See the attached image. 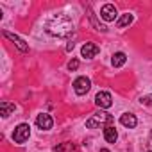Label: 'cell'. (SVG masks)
<instances>
[{
  "mask_svg": "<svg viewBox=\"0 0 152 152\" xmlns=\"http://www.w3.org/2000/svg\"><path fill=\"white\" fill-rule=\"evenodd\" d=\"M77 68H79V61H77V59H72V61L68 63V70L73 72V70H77Z\"/></svg>",
  "mask_w": 152,
  "mask_h": 152,
  "instance_id": "16",
  "label": "cell"
},
{
  "mask_svg": "<svg viewBox=\"0 0 152 152\" xmlns=\"http://www.w3.org/2000/svg\"><path fill=\"white\" fill-rule=\"evenodd\" d=\"M36 124H38V127L39 129H43V131H48V129H52V125H54V120H52V116L50 115H38V118H36Z\"/></svg>",
  "mask_w": 152,
  "mask_h": 152,
  "instance_id": "8",
  "label": "cell"
},
{
  "mask_svg": "<svg viewBox=\"0 0 152 152\" xmlns=\"http://www.w3.org/2000/svg\"><path fill=\"white\" fill-rule=\"evenodd\" d=\"M131 23H132V15L127 13V15H122V18L116 22V27H118V29H124V27H127V25H131Z\"/></svg>",
  "mask_w": 152,
  "mask_h": 152,
  "instance_id": "14",
  "label": "cell"
},
{
  "mask_svg": "<svg viewBox=\"0 0 152 152\" xmlns=\"http://www.w3.org/2000/svg\"><path fill=\"white\" fill-rule=\"evenodd\" d=\"M125 61H127V56H125L124 52H116V54H113V59H111V63H113V66H115V68H120V66H124V64H125Z\"/></svg>",
  "mask_w": 152,
  "mask_h": 152,
  "instance_id": "12",
  "label": "cell"
},
{
  "mask_svg": "<svg viewBox=\"0 0 152 152\" xmlns=\"http://www.w3.org/2000/svg\"><path fill=\"white\" fill-rule=\"evenodd\" d=\"M141 104H145V106H152V95L141 97Z\"/></svg>",
  "mask_w": 152,
  "mask_h": 152,
  "instance_id": "17",
  "label": "cell"
},
{
  "mask_svg": "<svg viewBox=\"0 0 152 152\" xmlns=\"http://www.w3.org/2000/svg\"><path fill=\"white\" fill-rule=\"evenodd\" d=\"M29 136H31V127H29V124H20V125L15 129V132H13V140H15L16 143H25V141L29 140Z\"/></svg>",
  "mask_w": 152,
  "mask_h": 152,
  "instance_id": "3",
  "label": "cell"
},
{
  "mask_svg": "<svg viewBox=\"0 0 152 152\" xmlns=\"http://www.w3.org/2000/svg\"><path fill=\"white\" fill-rule=\"evenodd\" d=\"M0 111H2V116L6 118V116H9L13 111H15V104H11V102H0Z\"/></svg>",
  "mask_w": 152,
  "mask_h": 152,
  "instance_id": "13",
  "label": "cell"
},
{
  "mask_svg": "<svg viewBox=\"0 0 152 152\" xmlns=\"http://www.w3.org/2000/svg\"><path fill=\"white\" fill-rule=\"evenodd\" d=\"M120 124H122V125H125L127 129H134V127H136V124H138V120H136V116H134V115L125 113V115H122V116H120Z\"/></svg>",
  "mask_w": 152,
  "mask_h": 152,
  "instance_id": "10",
  "label": "cell"
},
{
  "mask_svg": "<svg viewBox=\"0 0 152 152\" xmlns=\"http://www.w3.org/2000/svg\"><path fill=\"white\" fill-rule=\"evenodd\" d=\"M2 34H4L9 41H13V43L18 47V50H20V52H29V47L25 45V41H23V39H20L16 34H13V32H9V31H4Z\"/></svg>",
  "mask_w": 152,
  "mask_h": 152,
  "instance_id": "6",
  "label": "cell"
},
{
  "mask_svg": "<svg viewBox=\"0 0 152 152\" xmlns=\"http://www.w3.org/2000/svg\"><path fill=\"white\" fill-rule=\"evenodd\" d=\"M100 16H102L106 22H113V20L116 18V7H115L113 4H106V6H102V9H100Z\"/></svg>",
  "mask_w": 152,
  "mask_h": 152,
  "instance_id": "7",
  "label": "cell"
},
{
  "mask_svg": "<svg viewBox=\"0 0 152 152\" xmlns=\"http://www.w3.org/2000/svg\"><path fill=\"white\" fill-rule=\"evenodd\" d=\"M81 54H83V57L91 59V57H95V56L99 54V47H97L95 43H84L83 48H81Z\"/></svg>",
  "mask_w": 152,
  "mask_h": 152,
  "instance_id": "9",
  "label": "cell"
},
{
  "mask_svg": "<svg viewBox=\"0 0 152 152\" xmlns=\"http://www.w3.org/2000/svg\"><path fill=\"white\" fill-rule=\"evenodd\" d=\"M104 138H106V141H107V143H115V141H116V138H118L116 129H115L113 125H107V127L104 129Z\"/></svg>",
  "mask_w": 152,
  "mask_h": 152,
  "instance_id": "11",
  "label": "cell"
},
{
  "mask_svg": "<svg viewBox=\"0 0 152 152\" xmlns=\"http://www.w3.org/2000/svg\"><path fill=\"white\" fill-rule=\"evenodd\" d=\"M73 47H75V45H73V43H72V41H70V43H68V45H66V50H68V52H72V50H73Z\"/></svg>",
  "mask_w": 152,
  "mask_h": 152,
  "instance_id": "18",
  "label": "cell"
},
{
  "mask_svg": "<svg viewBox=\"0 0 152 152\" xmlns=\"http://www.w3.org/2000/svg\"><path fill=\"white\" fill-rule=\"evenodd\" d=\"M95 104H97L99 107H102V109L111 107V106H113V97H111V93H109V91H99L97 97H95Z\"/></svg>",
  "mask_w": 152,
  "mask_h": 152,
  "instance_id": "5",
  "label": "cell"
},
{
  "mask_svg": "<svg viewBox=\"0 0 152 152\" xmlns=\"http://www.w3.org/2000/svg\"><path fill=\"white\" fill-rule=\"evenodd\" d=\"M111 122H113V116L100 111V113H97V115H93L91 118L86 120V127L88 129H97V127H100L104 124H111Z\"/></svg>",
  "mask_w": 152,
  "mask_h": 152,
  "instance_id": "2",
  "label": "cell"
},
{
  "mask_svg": "<svg viewBox=\"0 0 152 152\" xmlns=\"http://www.w3.org/2000/svg\"><path fill=\"white\" fill-rule=\"evenodd\" d=\"M47 32H50L57 38H66L73 32V23L66 15H56L52 20H48Z\"/></svg>",
  "mask_w": 152,
  "mask_h": 152,
  "instance_id": "1",
  "label": "cell"
},
{
  "mask_svg": "<svg viewBox=\"0 0 152 152\" xmlns=\"http://www.w3.org/2000/svg\"><path fill=\"white\" fill-rule=\"evenodd\" d=\"M99 152H109V150H107V148H100Z\"/></svg>",
  "mask_w": 152,
  "mask_h": 152,
  "instance_id": "19",
  "label": "cell"
},
{
  "mask_svg": "<svg viewBox=\"0 0 152 152\" xmlns=\"http://www.w3.org/2000/svg\"><path fill=\"white\" fill-rule=\"evenodd\" d=\"M56 152H73V145L72 143H61L54 148Z\"/></svg>",
  "mask_w": 152,
  "mask_h": 152,
  "instance_id": "15",
  "label": "cell"
},
{
  "mask_svg": "<svg viewBox=\"0 0 152 152\" xmlns=\"http://www.w3.org/2000/svg\"><path fill=\"white\" fill-rule=\"evenodd\" d=\"M90 88H91V81H90L88 77H79V79L73 81V90H75V93H77V95L88 93Z\"/></svg>",
  "mask_w": 152,
  "mask_h": 152,
  "instance_id": "4",
  "label": "cell"
}]
</instances>
